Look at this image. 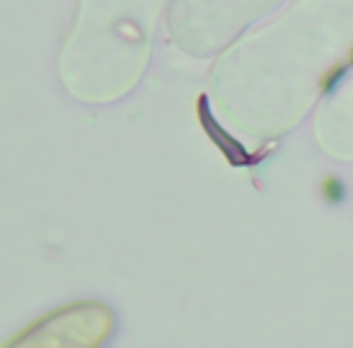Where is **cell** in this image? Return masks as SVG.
<instances>
[{
  "mask_svg": "<svg viewBox=\"0 0 353 348\" xmlns=\"http://www.w3.org/2000/svg\"><path fill=\"white\" fill-rule=\"evenodd\" d=\"M351 59H353V54H351Z\"/></svg>",
  "mask_w": 353,
  "mask_h": 348,
  "instance_id": "obj_4",
  "label": "cell"
},
{
  "mask_svg": "<svg viewBox=\"0 0 353 348\" xmlns=\"http://www.w3.org/2000/svg\"><path fill=\"white\" fill-rule=\"evenodd\" d=\"M324 196L327 198H332V201H339V198H341V194H343V187H341V182H339V179H327V182H324Z\"/></svg>",
  "mask_w": 353,
  "mask_h": 348,
  "instance_id": "obj_2",
  "label": "cell"
},
{
  "mask_svg": "<svg viewBox=\"0 0 353 348\" xmlns=\"http://www.w3.org/2000/svg\"><path fill=\"white\" fill-rule=\"evenodd\" d=\"M341 75H343V65H334L332 73L324 75V85H322V88H324V90H332L334 85H336L339 80H341Z\"/></svg>",
  "mask_w": 353,
  "mask_h": 348,
  "instance_id": "obj_3",
  "label": "cell"
},
{
  "mask_svg": "<svg viewBox=\"0 0 353 348\" xmlns=\"http://www.w3.org/2000/svg\"><path fill=\"white\" fill-rule=\"evenodd\" d=\"M117 331V317L104 303L80 300L51 309L6 341L3 348H104Z\"/></svg>",
  "mask_w": 353,
  "mask_h": 348,
  "instance_id": "obj_1",
  "label": "cell"
}]
</instances>
